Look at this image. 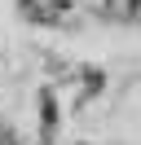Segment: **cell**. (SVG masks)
<instances>
[{
    "label": "cell",
    "instance_id": "1",
    "mask_svg": "<svg viewBox=\"0 0 141 145\" xmlns=\"http://www.w3.org/2000/svg\"><path fill=\"white\" fill-rule=\"evenodd\" d=\"M18 5H22V13L31 22H57L70 9V0H18Z\"/></svg>",
    "mask_w": 141,
    "mask_h": 145
}]
</instances>
